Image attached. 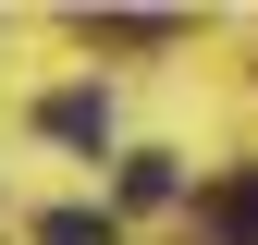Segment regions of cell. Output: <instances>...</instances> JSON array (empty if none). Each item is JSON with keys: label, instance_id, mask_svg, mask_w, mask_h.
Segmentation results:
<instances>
[{"label": "cell", "instance_id": "obj_3", "mask_svg": "<svg viewBox=\"0 0 258 245\" xmlns=\"http://www.w3.org/2000/svg\"><path fill=\"white\" fill-rule=\"evenodd\" d=\"M37 245H111L99 208H37Z\"/></svg>", "mask_w": 258, "mask_h": 245}, {"label": "cell", "instance_id": "obj_4", "mask_svg": "<svg viewBox=\"0 0 258 245\" xmlns=\"http://www.w3.org/2000/svg\"><path fill=\"white\" fill-rule=\"evenodd\" d=\"M160 196H172V160H160V147H148V160H123V208H160Z\"/></svg>", "mask_w": 258, "mask_h": 245}, {"label": "cell", "instance_id": "obj_1", "mask_svg": "<svg viewBox=\"0 0 258 245\" xmlns=\"http://www.w3.org/2000/svg\"><path fill=\"white\" fill-rule=\"evenodd\" d=\"M37 135H61V147H99V135H111V98H99V86H61V98H37Z\"/></svg>", "mask_w": 258, "mask_h": 245}, {"label": "cell", "instance_id": "obj_2", "mask_svg": "<svg viewBox=\"0 0 258 245\" xmlns=\"http://www.w3.org/2000/svg\"><path fill=\"white\" fill-rule=\"evenodd\" d=\"M209 221H221V245H258V172L221 184V196H209Z\"/></svg>", "mask_w": 258, "mask_h": 245}, {"label": "cell", "instance_id": "obj_5", "mask_svg": "<svg viewBox=\"0 0 258 245\" xmlns=\"http://www.w3.org/2000/svg\"><path fill=\"white\" fill-rule=\"evenodd\" d=\"M99 37H111V49H160V37H172V13H99Z\"/></svg>", "mask_w": 258, "mask_h": 245}]
</instances>
